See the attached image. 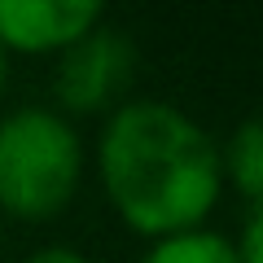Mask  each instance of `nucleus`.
<instances>
[{
  "label": "nucleus",
  "mask_w": 263,
  "mask_h": 263,
  "mask_svg": "<svg viewBox=\"0 0 263 263\" xmlns=\"http://www.w3.org/2000/svg\"><path fill=\"white\" fill-rule=\"evenodd\" d=\"M97 171L119 219L154 241L202 228L224 193L219 145L167 101L119 105L97 145Z\"/></svg>",
  "instance_id": "1"
},
{
  "label": "nucleus",
  "mask_w": 263,
  "mask_h": 263,
  "mask_svg": "<svg viewBox=\"0 0 263 263\" xmlns=\"http://www.w3.org/2000/svg\"><path fill=\"white\" fill-rule=\"evenodd\" d=\"M84 176V145L53 110L22 105L0 119V211L13 219H53L70 206Z\"/></svg>",
  "instance_id": "2"
},
{
  "label": "nucleus",
  "mask_w": 263,
  "mask_h": 263,
  "mask_svg": "<svg viewBox=\"0 0 263 263\" xmlns=\"http://www.w3.org/2000/svg\"><path fill=\"white\" fill-rule=\"evenodd\" d=\"M136 75V44L127 31L97 22L88 35L62 48L53 75V97L66 114H105L119 105Z\"/></svg>",
  "instance_id": "3"
},
{
  "label": "nucleus",
  "mask_w": 263,
  "mask_h": 263,
  "mask_svg": "<svg viewBox=\"0 0 263 263\" xmlns=\"http://www.w3.org/2000/svg\"><path fill=\"white\" fill-rule=\"evenodd\" d=\"M101 22L97 0H0L5 53H62Z\"/></svg>",
  "instance_id": "4"
},
{
  "label": "nucleus",
  "mask_w": 263,
  "mask_h": 263,
  "mask_svg": "<svg viewBox=\"0 0 263 263\" xmlns=\"http://www.w3.org/2000/svg\"><path fill=\"white\" fill-rule=\"evenodd\" d=\"M219 167L233 180L237 193H241L250 206H259V197H263V123L259 119H246L241 127L233 132L228 149L219 154Z\"/></svg>",
  "instance_id": "5"
},
{
  "label": "nucleus",
  "mask_w": 263,
  "mask_h": 263,
  "mask_svg": "<svg viewBox=\"0 0 263 263\" xmlns=\"http://www.w3.org/2000/svg\"><path fill=\"white\" fill-rule=\"evenodd\" d=\"M141 263H237V254L228 237L193 228V233H176V237L154 241Z\"/></svg>",
  "instance_id": "6"
},
{
  "label": "nucleus",
  "mask_w": 263,
  "mask_h": 263,
  "mask_svg": "<svg viewBox=\"0 0 263 263\" xmlns=\"http://www.w3.org/2000/svg\"><path fill=\"white\" fill-rule=\"evenodd\" d=\"M233 254H237V263H263V211L259 206H250L241 237L233 241Z\"/></svg>",
  "instance_id": "7"
},
{
  "label": "nucleus",
  "mask_w": 263,
  "mask_h": 263,
  "mask_svg": "<svg viewBox=\"0 0 263 263\" xmlns=\"http://www.w3.org/2000/svg\"><path fill=\"white\" fill-rule=\"evenodd\" d=\"M27 263H88V254H79L75 246H44V250H35Z\"/></svg>",
  "instance_id": "8"
},
{
  "label": "nucleus",
  "mask_w": 263,
  "mask_h": 263,
  "mask_svg": "<svg viewBox=\"0 0 263 263\" xmlns=\"http://www.w3.org/2000/svg\"><path fill=\"white\" fill-rule=\"evenodd\" d=\"M5 79H9V53L0 48V92H5Z\"/></svg>",
  "instance_id": "9"
}]
</instances>
